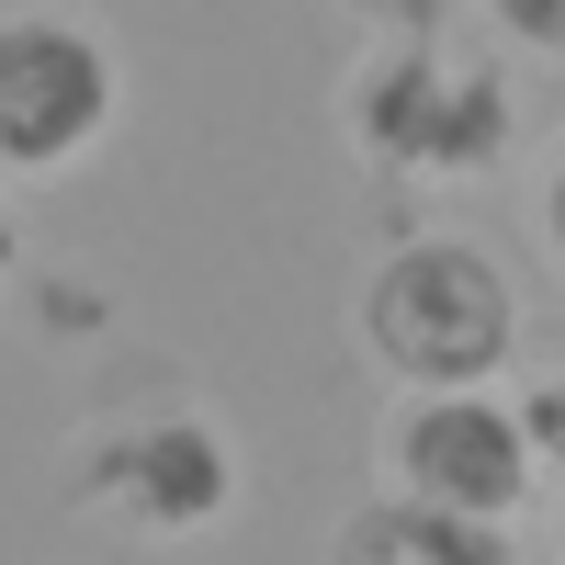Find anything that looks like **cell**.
<instances>
[{"label":"cell","instance_id":"52a82bcc","mask_svg":"<svg viewBox=\"0 0 565 565\" xmlns=\"http://www.w3.org/2000/svg\"><path fill=\"white\" fill-rule=\"evenodd\" d=\"M476 12H487V34L509 45V57L565 68V0H476Z\"/></svg>","mask_w":565,"mask_h":565},{"label":"cell","instance_id":"277c9868","mask_svg":"<svg viewBox=\"0 0 565 565\" xmlns=\"http://www.w3.org/2000/svg\"><path fill=\"white\" fill-rule=\"evenodd\" d=\"M373 487L476 509V521H521L543 487V441L509 385H396V407L373 418Z\"/></svg>","mask_w":565,"mask_h":565},{"label":"cell","instance_id":"6da1fadb","mask_svg":"<svg viewBox=\"0 0 565 565\" xmlns=\"http://www.w3.org/2000/svg\"><path fill=\"white\" fill-rule=\"evenodd\" d=\"M340 136L385 181H487L521 136V90L498 57H463L430 23L373 34L340 79Z\"/></svg>","mask_w":565,"mask_h":565},{"label":"cell","instance_id":"5b68a950","mask_svg":"<svg viewBox=\"0 0 565 565\" xmlns=\"http://www.w3.org/2000/svg\"><path fill=\"white\" fill-rule=\"evenodd\" d=\"M125 125V57L79 12H0V181H68Z\"/></svg>","mask_w":565,"mask_h":565},{"label":"cell","instance_id":"9c48e42d","mask_svg":"<svg viewBox=\"0 0 565 565\" xmlns=\"http://www.w3.org/2000/svg\"><path fill=\"white\" fill-rule=\"evenodd\" d=\"M12 282H23V215L0 204V295H12Z\"/></svg>","mask_w":565,"mask_h":565},{"label":"cell","instance_id":"30bf717a","mask_svg":"<svg viewBox=\"0 0 565 565\" xmlns=\"http://www.w3.org/2000/svg\"><path fill=\"white\" fill-rule=\"evenodd\" d=\"M554 554H565V476H554Z\"/></svg>","mask_w":565,"mask_h":565},{"label":"cell","instance_id":"ba28073f","mask_svg":"<svg viewBox=\"0 0 565 565\" xmlns=\"http://www.w3.org/2000/svg\"><path fill=\"white\" fill-rule=\"evenodd\" d=\"M532 238H543L554 271H565V136H554V159H543V181H532Z\"/></svg>","mask_w":565,"mask_h":565},{"label":"cell","instance_id":"7a4b0ae2","mask_svg":"<svg viewBox=\"0 0 565 565\" xmlns=\"http://www.w3.org/2000/svg\"><path fill=\"white\" fill-rule=\"evenodd\" d=\"M351 317L396 385H509V362H521V271L476 226H407L362 271Z\"/></svg>","mask_w":565,"mask_h":565},{"label":"cell","instance_id":"3957f363","mask_svg":"<svg viewBox=\"0 0 565 565\" xmlns=\"http://www.w3.org/2000/svg\"><path fill=\"white\" fill-rule=\"evenodd\" d=\"M238 430H226L215 407L193 396H148V407H114L90 418V430L68 441V498L90 509V521H114L136 543H204L226 509H238Z\"/></svg>","mask_w":565,"mask_h":565},{"label":"cell","instance_id":"8992f818","mask_svg":"<svg viewBox=\"0 0 565 565\" xmlns=\"http://www.w3.org/2000/svg\"><path fill=\"white\" fill-rule=\"evenodd\" d=\"M340 565H521V543H509V521H476V509H430V498L373 487L340 521Z\"/></svg>","mask_w":565,"mask_h":565}]
</instances>
